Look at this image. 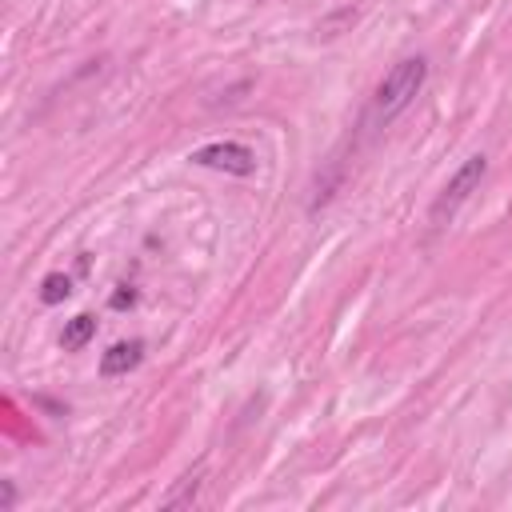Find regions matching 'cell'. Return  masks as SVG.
<instances>
[{
    "label": "cell",
    "instance_id": "4",
    "mask_svg": "<svg viewBox=\"0 0 512 512\" xmlns=\"http://www.w3.org/2000/svg\"><path fill=\"white\" fill-rule=\"evenodd\" d=\"M144 360V340H116L104 356H100V376H128L132 368H140Z\"/></svg>",
    "mask_w": 512,
    "mask_h": 512
},
{
    "label": "cell",
    "instance_id": "3",
    "mask_svg": "<svg viewBox=\"0 0 512 512\" xmlns=\"http://www.w3.org/2000/svg\"><path fill=\"white\" fill-rule=\"evenodd\" d=\"M188 160L196 168H212V172H228V176H252L256 172V152L240 140H212V144L188 152Z\"/></svg>",
    "mask_w": 512,
    "mask_h": 512
},
{
    "label": "cell",
    "instance_id": "5",
    "mask_svg": "<svg viewBox=\"0 0 512 512\" xmlns=\"http://www.w3.org/2000/svg\"><path fill=\"white\" fill-rule=\"evenodd\" d=\"M92 336H96V316L80 312V316H72V320L64 324V332H60V348H64V352H80Z\"/></svg>",
    "mask_w": 512,
    "mask_h": 512
},
{
    "label": "cell",
    "instance_id": "9",
    "mask_svg": "<svg viewBox=\"0 0 512 512\" xmlns=\"http://www.w3.org/2000/svg\"><path fill=\"white\" fill-rule=\"evenodd\" d=\"M136 300V292H116L112 296V308H124V304H132Z\"/></svg>",
    "mask_w": 512,
    "mask_h": 512
},
{
    "label": "cell",
    "instance_id": "2",
    "mask_svg": "<svg viewBox=\"0 0 512 512\" xmlns=\"http://www.w3.org/2000/svg\"><path fill=\"white\" fill-rule=\"evenodd\" d=\"M484 172H488V156H484V152H472V156L448 176V184L436 192V200H432V208H428V220H432V224H448V220L468 204V196L480 188Z\"/></svg>",
    "mask_w": 512,
    "mask_h": 512
},
{
    "label": "cell",
    "instance_id": "8",
    "mask_svg": "<svg viewBox=\"0 0 512 512\" xmlns=\"http://www.w3.org/2000/svg\"><path fill=\"white\" fill-rule=\"evenodd\" d=\"M0 488H4L0 508H4V512H12V508H16V484H12V480H0Z\"/></svg>",
    "mask_w": 512,
    "mask_h": 512
},
{
    "label": "cell",
    "instance_id": "1",
    "mask_svg": "<svg viewBox=\"0 0 512 512\" xmlns=\"http://www.w3.org/2000/svg\"><path fill=\"white\" fill-rule=\"evenodd\" d=\"M424 80H428V60H424V56H404V60H396V64L384 72V80L376 84V92H372V120H376V124H392V120L420 96Z\"/></svg>",
    "mask_w": 512,
    "mask_h": 512
},
{
    "label": "cell",
    "instance_id": "6",
    "mask_svg": "<svg viewBox=\"0 0 512 512\" xmlns=\"http://www.w3.org/2000/svg\"><path fill=\"white\" fill-rule=\"evenodd\" d=\"M200 484H204V464H200L196 472H188V476H184V480H180V484H176L160 504H164V508H188V504L200 496Z\"/></svg>",
    "mask_w": 512,
    "mask_h": 512
},
{
    "label": "cell",
    "instance_id": "7",
    "mask_svg": "<svg viewBox=\"0 0 512 512\" xmlns=\"http://www.w3.org/2000/svg\"><path fill=\"white\" fill-rule=\"evenodd\" d=\"M68 296H72V276L48 272V276L40 280V304H64Z\"/></svg>",
    "mask_w": 512,
    "mask_h": 512
}]
</instances>
